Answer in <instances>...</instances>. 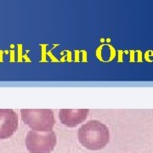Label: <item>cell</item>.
Listing matches in <instances>:
<instances>
[{"label": "cell", "instance_id": "3957f363", "mask_svg": "<svg viewBox=\"0 0 153 153\" xmlns=\"http://www.w3.org/2000/svg\"><path fill=\"white\" fill-rule=\"evenodd\" d=\"M25 141L30 153H51L55 150L57 137L54 131L38 133L31 130L27 133Z\"/></svg>", "mask_w": 153, "mask_h": 153}, {"label": "cell", "instance_id": "5b68a950", "mask_svg": "<svg viewBox=\"0 0 153 153\" xmlns=\"http://www.w3.org/2000/svg\"><path fill=\"white\" fill-rule=\"evenodd\" d=\"M88 109H61L59 111V119L63 125L75 128L87 119Z\"/></svg>", "mask_w": 153, "mask_h": 153}, {"label": "cell", "instance_id": "7a4b0ae2", "mask_svg": "<svg viewBox=\"0 0 153 153\" xmlns=\"http://www.w3.org/2000/svg\"><path fill=\"white\" fill-rule=\"evenodd\" d=\"M22 119L25 124L35 132L53 131L55 119L54 111L50 109H22Z\"/></svg>", "mask_w": 153, "mask_h": 153}, {"label": "cell", "instance_id": "6da1fadb", "mask_svg": "<svg viewBox=\"0 0 153 153\" xmlns=\"http://www.w3.org/2000/svg\"><path fill=\"white\" fill-rule=\"evenodd\" d=\"M79 143L89 151H100L110 142L109 128L98 120H90L82 124L77 132Z\"/></svg>", "mask_w": 153, "mask_h": 153}, {"label": "cell", "instance_id": "277c9868", "mask_svg": "<svg viewBox=\"0 0 153 153\" xmlns=\"http://www.w3.org/2000/svg\"><path fill=\"white\" fill-rule=\"evenodd\" d=\"M18 128V115L12 109H0V140L10 138Z\"/></svg>", "mask_w": 153, "mask_h": 153}]
</instances>
